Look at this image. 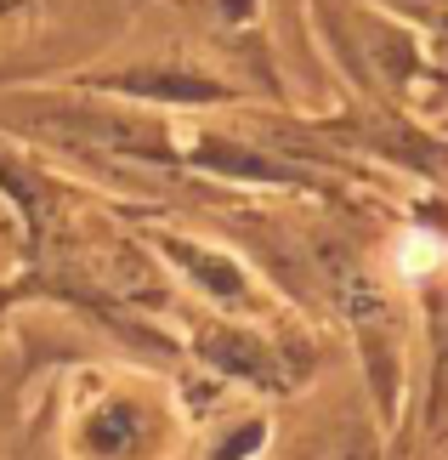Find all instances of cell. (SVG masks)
Instances as JSON below:
<instances>
[{
    "label": "cell",
    "instance_id": "obj_1",
    "mask_svg": "<svg viewBox=\"0 0 448 460\" xmlns=\"http://www.w3.org/2000/svg\"><path fill=\"white\" fill-rule=\"evenodd\" d=\"M171 256L182 261V268H193V279H199L205 290L227 296V302H244V279H239V268H233V261L199 251V244H171Z\"/></svg>",
    "mask_w": 448,
    "mask_h": 460
},
{
    "label": "cell",
    "instance_id": "obj_3",
    "mask_svg": "<svg viewBox=\"0 0 448 460\" xmlns=\"http://www.w3.org/2000/svg\"><path fill=\"white\" fill-rule=\"evenodd\" d=\"M443 261V239H432V234H403V244H398V268L408 273V279H426Z\"/></svg>",
    "mask_w": 448,
    "mask_h": 460
},
{
    "label": "cell",
    "instance_id": "obj_2",
    "mask_svg": "<svg viewBox=\"0 0 448 460\" xmlns=\"http://www.w3.org/2000/svg\"><path fill=\"white\" fill-rule=\"evenodd\" d=\"M210 358L227 364V369H239V376H256V381H267V369H273L267 347L244 341V335H210Z\"/></svg>",
    "mask_w": 448,
    "mask_h": 460
}]
</instances>
